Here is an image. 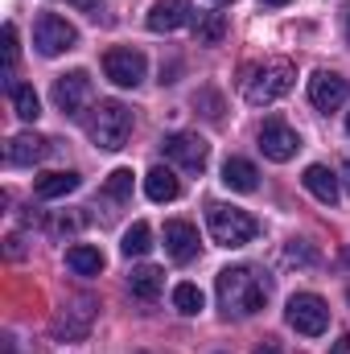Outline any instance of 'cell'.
<instances>
[{
    "mask_svg": "<svg viewBox=\"0 0 350 354\" xmlns=\"http://www.w3.org/2000/svg\"><path fill=\"white\" fill-rule=\"evenodd\" d=\"M145 71H149V62H145V54L132 50V46H120V50H107V54H103V75H107L116 87H140V83H145Z\"/></svg>",
    "mask_w": 350,
    "mask_h": 354,
    "instance_id": "52a82bcc",
    "label": "cell"
},
{
    "mask_svg": "<svg viewBox=\"0 0 350 354\" xmlns=\"http://www.w3.org/2000/svg\"><path fill=\"white\" fill-rule=\"evenodd\" d=\"M330 354H350V334H342V338L330 346Z\"/></svg>",
    "mask_w": 350,
    "mask_h": 354,
    "instance_id": "f546056e",
    "label": "cell"
},
{
    "mask_svg": "<svg viewBox=\"0 0 350 354\" xmlns=\"http://www.w3.org/2000/svg\"><path fill=\"white\" fill-rule=\"evenodd\" d=\"M33 46H37V54L58 58V54H66V50L79 46V29L66 17H58V12H42L33 21Z\"/></svg>",
    "mask_w": 350,
    "mask_h": 354,
    "instance_id": "5b68a950",
    "label": "cell"
},
{
    "mask_svg": "<svg viewBox=\"0 0 350 354\" xmlns=\"http://www.w3.org/2000/svg\"><path fill=\"white\" fill-rule=\"evenodd\" d=\"M128 194H132V169H116V174L107 177V185H103V198L124 202Z\"/></svg>",
    "mask_w": 350,
    "mask_h": 354,
    "instance_id": "484cf974",
    "label": "cell"
},
{
    "mask_svg": "<svg viewBox=\"0 0 350 354\" xmlns=\"http://www.w3.org/2000/svg\"><path fill=\"white\" fill-rule=\"evenodd\" d=\"M206 227H210V239H214L219 248H243V243H252L256 231H260L256 218H252L248 210H239V206H223V202L210 206Z\"/></svg>",
    "mask_w": 350,
    "mask_h": 354,
    "instance_id": "277c9868",
    "label": "cell"
},
{
    "mask_svg": "<svg viewBox=\"0 0 350 354\" xmlns=\"http://www.w3.org/2000/svg\"><path fill=\"white\" fill-rule=\"evenodd\" d=\"M165 252L177 264H190L198 256V231L190 223H165Z\"/></svg>",
    "mask_w": 350,
    "mask_h": 354,
    "instance_id": "9a60e30c",
    "label": "cell"
},
{
    "mask_svg": "<svg viewBox=\"0 0 350 354\" xmlns=\"http://www.w3.org/2000/svg\"><path fill=\"white\" fill-rule=\"evenodd\" d=\"M103 252L99 248H91V243H75V248H66V268L71 272H79V276H99L103 272Z\"/></svg>",
    "mask_w": 350,
    "mask_h": 354,
    "instance_id": "44dd1931",
    "label": "cell"
},
{
    "mask_svg": "<svg viewBox=\"0 0 350 354\" xmlns=\"http://www.w3.org/2000/svg\"><path fill=\"white\" fill-rule=\"evenodd\" d=\"M190 17H194L190 0H157L153 12H149V29L153 33H174L181 25H190Z\"/></svg>",
    "mask_w": 350,
    "mask_h": 354,
    "instance_id": "5bb4252c",
    "label": "cell"
},
{
    "mask_svg": "<svg viewBox=\"0 0 350 354\" xmlns=\"http://www.w3.org/2000/svg\"><path fill=\"white\" fill-rule=\"evenodd\" d=\"M256 354H284L276 342H264V346H256Z\"/></svg>",
    "mask_w": 350,
    "mask_h": 354,
    "instance_id": "4dcf8cb0",
    "label": "cell"
},
{
    "mask_svg": "<svg viewBox=\"0 0 350 354\" xmlns=\"http://www.w3.org/2000/svg\"><path fill=\"white\" fill-rule=\"evenodd\" d=\"M223 185L235 189V194H252V189L260 185V174H256L252 161H243V157H227V165H223Z\"/></svg>",
    "mask_w": 350,
    "mask_h": 354,
    "instance_id": "ac0fdd59",
    "label": "cell"
},
{
    "mask_svg": "<svg viewBox=\"0 0 350 354\" xmlns=\"http://www.w3.org/2000/svg\"><path fill=\"white\" fill-rule=\"evenodd\" d=\"M297 149H301V136L284 124V120H264L260 128V153L268 161H276V165H284V161H293L297 157Z\"/></svg>",
    "mask_w": 350,
    "mask_h": 354,
    "instance_id": "9c48e42d",
    "label": "cell"
},
{
    "mask_svg": "<svg viewBox=\"0 0 350 354\" xmlns=\"http://www.w3.org/2000/svg\"><path fill=\"white\" fill-rule=\"evenodd\" d=\"M202 305H206V297H202V288H198V284H177V288H174V309H177V313L194 317V313H202Z\"/></svg>",
    "mask_w": 350,
    "mask_h": 354,
    "instance_id": "d4e9b609",
    "label": "cell"
},
{
    "mask_svg": "<svg viewBox=\"0 0 350 354\" xmlns=\"http://www.w3.org/2000/svg\"><path fill=\"white\" fill-rule=\"evenodd\" d=\"M293 83H297V66L288 58H268L260 66H248L243 71V99L256 103V107H268L280 95H288Z\"/></svg>",
    "mask_w": 350,
    "mask_h": 354,
    "instance_id": "7a4b0ae2",
    "label": "cell"
},
{
    "mask_svg": "<svg viewBox=\"0 0 350 354\" xmlns=\"http://www.w3.org/2000/svg\"><path fill=\"white\" fill-rule=\"evenodd\" d=\"M128 288H132V297H136V301H157V297H161V288H165V272H161V268H153V264L132 268Z\"/></svg>",
    "mask_w": 350,
    "mask_h": 354,
    "instance_id": "e0dca14e",
    "label": "cell"
},
{
    "mask_svg": "<svg viewBox=\"0 0 350 354\" xmlns=\"http://www.w3.org/2000/svg\"><path fill=\"white\" fill-rule=\"evenodd\" d=\"M91 317H95V301H75L66 313H58L54 317V334L58 338H66V342H79V338H87V330H91Z\"/></svg>",
    "mask_w": 350,
    "mask_h": 354,
    "instance_id": "4fadbf2b",
    "label": "cell"
},
{
    "mask_svg": "<svg viewBox=\"0 0 350 354\" xmlns=\"http://www.w3.org/2000/svg\"><path fill=\"white\" fill-rule=\"evenodd\" d=\"M214 288H219V305L227 317H252L268 301V280L256 276L252 268H223Z\"/></svg>",
    "mask_w": 350,
    "mask_h": 354,
    "instance_id": "6da1fadb",
    "label": "cell"
},
{
    "mask_svg": "<svg viewBox=\"0 0 350 354\" xmlns=\"http://www.w3.org/2000/svg\"><path fill=\"white\" fill-rule=\"evenodd\" d=\"M347 132H350V111H347Z\"/></svg>",
    "mask_w": 350,
    "mask_h": 354,
    "instance_id": "e575fe53",
    "label": "cell"
},
{
    "mask_svg": "<svg viewBox=\"0 0 350 354\" xmlns=\"http://www.w3.org/2000/svg\"><path fill=\"white\" fill-rule=\"evenodd\" d=\"M342 21H347V41H350V4H347V12H342Z\"/></svg>",
    "mask_w": 350,
    "mask_h": 354,
    "instance_id": "d6a6232c",
    "label": "cell"
},
{
    "mask_svg": "<svg viewBox=\"0 0 350 354\" xmlns=\"http://www.w3.org/2000/svg\"><path fill=\"white\" fill-rule=\"evenodd\" d=\"M71 4H75L79 12H87V17H95V21L103 17V4H99V0H71Z\"/></svg>",
    "mask_w": 350,
    "mask_h": 354,
    "instance_id": "f1b7e54d",
    "label": "cell"
},
{
    "mask_svg": "<svg viewBox=\"0 0 350 354\" xmlns=\"http://www.w3.org/2000/svg\"><path fill=\"white\" fill-rule=\"evenodd\" d=\"M284 260H288V264H317V252H313L309 243L293 239V243H288V252H284Z\"/></svg>",
    "mask_w": 350,
    "mask_h": 354,
    "instance_id": "83f0119b",
    "label": "cell"
},
{
    "mask_svg": "<svg viewBox=\"0 0 350 354\" xmlns=\"http://www.w3.org/2000/svg\"><path fill=\"white\" fill-rule=\"evenodd\" d=\"M264 4H272V8H280V4H288V0H264Z\"/></svg>",
    "mask_w": 350,
    "mask_h": 354,
    "instance_id": "836d02e7",
    "label": "cell"
},
{
    "mask_svg": "<svg viewBox=\"0 0 350 354\" xmlns=\"http://www.w3.org/2000/svg\"><path fill=\"white\" fill-rule=\"evenodd\" d=\"M50 153H54V140H46V136H37V132H21V136L8 140L4 161H8V165H37V161H46Z\"/></svg>",
    "mask_w": 350,
    "mask_h": 354,
    "instance_id": "7c38bea8",
    "label": "cell"
},
{
    "mask_svg": "<svg viewBox=\"0 0 350 354\" xmlns=\"http://www.w3.org/2000/svg\"><path fill=\"white\" fill-rule=\"evenodd\" d=\"M342 181H347V189H350V157L342 161Z\"/></svg>",
    "mask_w": 350,
    "mask_h": 354,
    "instance_id": "1f68e13d",
    "label": "cell"
},
{
    "mask_svg": "<svg viewBox=\"0 0 350 354\" xmlns=\"http://www.w3.org/2000/svg\"><path fill=\"white\" fill-rule=\"evenodd\" d=\"M120 252L132 260V256H149L153 252V227L149 223H132L128 227V235H124V243H120Z\"/></svg>",
    "mask_w": 350,
    "mask_h": 354,
    "instance_id": "cb8c5ba5",
    "label": "cell"
},
{
    "mask_svg": "<svg viewBox=\"0 0 350 354\" xmlns=\"http://www.w3.org/2000/svg\"><path fill=\"white\" fill-rule=\"evenodd\" d=\"M54 103L62 115H83V107L91 103V75L87 71H71V75H58L54 79Z\"/></svg>",
    "mask_w": 350,
    "mask_h": 354,
    "instance_id": "30bf717a",
    "label": "cell"
},
{
    "mask_svg": "<svg viewBox=\"0 0 350 354\" xmlns=\"http://www.w3.org/2000/svg\"><path fill=\"white\" fill-rule=\"evenodd\" d=\"M8 99H12V111H17L25 124H33V120L42 115V99H37V91L29 87V83H12V87H8Z\"/></svg>",
    "mask_w": 350,
    "mask_h": 354,
    "instance_id": "7402d4cb",
    "label": "cell"
},
{
    "mask_svg": "<svg viewBox=\"0 0 350 354\" xmlns=\"http://www.w3.org/2000/svg\"><path fill=\"white\" fill-rule=\"evenodd\" d=\"M223 33H227V12H202V17H198V25H194L198 46H219V41H223Z\"/></svg>",
    "mask_w": 350,
    "mask_h": 354,
    "instance_id": "603a6c76",
    "label": "cell"
},
{
    "mask_svg": "<svg viewBox=\"0 0 350 354\" xmlns=\"http://www.w3.org/2000/svg\"><path fill=\"white\" fill-rule=\"evenodd\" d=\"M4 79H12L17 75V54H21V46H17V25H4Z\"/></svg>",
    "mask_w": 350,
    "mask_h": 354,
    "instance_id": "4316f807",
    "label": "cell"
},
{
    "mask_svg": "<svg viewBox=\"0 0 350 354\" xmlns=\"http://www.w3.org/2000/svg\"><path fill=\"white\" fill-rule=\"evenodd\" d=\"M79 181H83V177L71 174V169H62V174H42L37 181H33V194H37L42 202H54V198L75 194V189H79Z\"/></svg>",
    "mask_w": 350,
    "mask_h": 354,
    "instance_id": "d6986e66",
    "label": "cell"
},
{
    "mask_svg": "<svg viewBox=\"0 0 350 354\" xmlns=\"http://www.w3.org/2000/svg\"><path fill=\"white\" fill-rule=\"evenodd\" d=\"M309 99H313L317 111H338L350 99V83L342 75H334V71H317L309 79Z\"/></svg>",
    "mask_w": 350,
    "mask_h": 354,
    "instance_id": "8fae6325",
    "label": "cell"
},
{
    "mask_svg": "<svg viewBox=\"0 0 350 354\" xmlns=\"http://www.w3.org/2000/svg\"><path fill=\"white\" fill-rule=\"evenodd\" d=\"M301 181H305V189H309L322 206H338V198H342V189H338V174H330L326 165H309Z\"/></svg>",
    "mask_w": 350,
    "mask_h": 354,
    "instance_id": "2e32d148",
    "label": "cell"
},
{
    "mask_svg": "<svg viewBox=\"0 0 350 354\" xmlns=\"http://www.w3.org/2000/svg\"><path fill=\"white\" fill-rule=\"evenodd\" d=\"M165 157L181 165L185 174H202L206 169V161H210V145L202 140V136H194V132H174V136H165Z\"/></svg>",
    "mask_w": 350,
    "mask_h": 354,
    "instance_id": "ba28073f",
    "label": "cell"
},
{
    "mask_svg": "<svg viewBox=\"0 0 350 354\" xmlns=\"http://www.w3.org/2000/svg\"><path fill=\"white\" fill-rule=\"evenodd\" d=\"M219 4H227V0H219Z\"/></svg>",
    "mask_w": 350,
    "mask_h": 354,
    "instance_id": "d590c367",
    "label": "cell"
},
{
    "mask_svg": "<svg viewBox=\"0 0 350 354\" xmlns=\"http://www.w3.org/2000/svg\"><path fill=\"white\" fill-rule=\"evenodd\" d=\"M87 136H91V145H95V149H103V153L124 149V145H128V136H132V107H124L120 99H103V103L91 111Z\"/></svg>",
    "mask_w": 350,
    "mask_h": 354,
    "instance_id": "3957f363",
    "label": "cell"
},
{
    "mask_svg": "<svg viewBox=\"0 0 350 354\" xmlns=\"http://www.w3.org/2000/svg\"><path fill=\"white\" fill-rule=\"evenodd\" d=\"M284 322H288L297 334L317 338V334H326V326H330V309H326V301H322L317 292H297V297H288Z\"/></svg>",
    "mask_w": 350,
    "mask_h": 354,
    "instance_id": "8992f818",
    "label": "cell"
},
{
    "mask_svg": "<svg viewBox=\"0 0 350 354\" xmlns=\"http://www.w3.org/2000/svg\"><path fill=\"white\" fill-rule=\"evenodd\" d=\"M145 194H149V202H174L177 194H181V181L174 177V169L157 165V169L145 174Z\"/></svg>",
    "mask_w": 350,
    "mask_h": 354,
    "instance_id": "ffe728a7",
    "label": "cell"
}]
</instances>
